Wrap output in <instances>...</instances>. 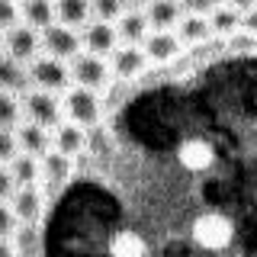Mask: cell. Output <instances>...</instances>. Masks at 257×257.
<instances>
[{
  "label": "cell",
  "instance_id": "e575fe53",
  "mask_svg": "<svg viewBox=\"0 0 257 257\" xmlns=\"http://www.w3.org/2000/svg\"><path fill=\"white\" fill-rule=\"evenodd\" d=\"M0 257H20V251H16V244L10 238H0Z\"/></svg>",
  "mask_w": 257,
  "mask_h": 257
},
{
  "label": "cell",
  "instance_id": "8fae6325",
  "mask_svg": "<svg viewBox=\"0 0 257 257\" xmlns=\"http://www.w3.org/2000/svg\"><path fill=\"white\" fill-rule=\"evenodd\" d=\"M109 64H112V74H116L119 80H132V77H139L151 61H148V55H145L142 45L122 42L116 52L109 55Z\"/></svg>",
  "mask_w": 257,
  "mask_h": 257
},
{
  "label": "cell",
  "instance_id": "ba28073f",
  "mask_svg": "<svg viewBox=\"0 0 257 257\" xmlns=\"http://www.w3.org/2000/svg\"><path fill=\"white\" fill-rule=\"evenodd\" d=\"M7 55H13L23 64L36 61L42 55V32L32 29L29 23H16L13 29H7Z\"/></svg>",
  "mask_w": 257,
  "mask_h": 257
},
{
  "label": "cell",
  "instance_id": "7a4b0ae2",
  "mask_svg": "<svg viewBox=\"0 0 257 257\" xmlns=\"http://www.w3.org/2000/svg\"><path fill=\"white\" fill-rule=\"evenodd\" d=\"M231 238H235V225L222 212H203L193 222V241L203 251H225L231 244Z\"/></svg>",
  "mask_w": 257,
  "mask_h": 257
},
{
  "label": "cell",
  "instance_id": "d6a6232c",
  "mask_svg": "<svg viewBox=\"0 0 257 257\" xmlns=\"http://www.w3.org/2000/svg\"><path fill=\"white\" fill-rule=\"evenodd\" d=\"M13 193H16L13 171H10V164H0V199H10Z\"/></svg>",
  "mask_w": 257,
  "mask_h": 257
},
{
  "label": "cell",
  "instance_id": "8d00e7d4",
  "mask_svg": "<svg viewBox=\"0 0 257 257\" xmlns=\"http://www.w3.org/2000/svg\"><path fill=\"white\" fill-rule=\"evenodd\" d=\"M122 4L128 7V10H139V7H145V4H148V0H122Z\"/></svg>",
  "mask_w": 257,
  "mask_h": 257
},
{
  "label": "cell",
  "instance_id": "44dd1931",
  "mask_svg": "<svg viewBox=\"0 0 257 257\" xmlns=\"http://www.w3.org/2000/svg\"><path fill=\"white\" fill-rule=\"evenodd\" d=\"M55 10H58V23L74 29H84L93 16L90 0H55Z\"/></svg>",
  "mask_w": 257,
  "mask_h": 257
},
{
  "label": "cell",
  "instance_id": "1f68e13d",
  "mask_svg": "<svg viewBox=\"0 0 257 257\" xmlns=\"http://www.w3.org/2000/svg\"><path fill=\"white\" fill-rule=\"evenodd\" d=\"M225 0H183V10L187 13H203V16H209L215 10V7H222Z\"/></svg>",
  "mask_w": 257,
  "mask_h": 257
},
{
  "label": "cell",
  "instance_id": "74e56055",
  "mask_svg": "<svg viewBox=\"0 0 257 257\" xmlns=\"http://www.w3.org/2000/svg\"><path fill=\"white\" fill-rule=\"evenodd\" d=\"M0 55H7V32L0 29Z\"/></svg>",
  "mask_w": 257,
  "mask_h": 257
},
{
  "label": "cell",
  "instance_id": "4dcf8cb0",
  "mask_svg": "<svg viewBox=\"0 0 257 257\" xmlns=\"http://www.w3.org/2000/svg\"><path fill=\"white\" fill-rule=\"evenodd\" d=\"M225 45H228V52H257V36H251V32H244V29H238L235 36H228L225 39Z\"/></svg>",
  "mask_w": 257,
  "mask_h": 257
},
{
  "label": "cell",
  "instance_id": "6da1fadb",
  "mask_svg": "<svg viewBox=\"0 0 257 257\" xmlns=\"http://www.w3.org/2000/svg\"><path fill=\"white\" fill-rule=\"evenodd\" d=\"M64 103V119L84 125V128H93L100 125V116H103V100H100V90H90V87H68L61 96Z\"/></svg>",
  "mask_w": 257,
  "mask_h": 257
},
{
  "label": "cell",
  "instance_id": "83f0119b",
  "mask_svg": "<svg viewBox=\"0 0 257 257\" xmlns=\"http://www.w3.org/2000/svg\"><path fill=\"white\" fill-rule=\"evenodd\" d=\"M20 155V142H16V128H0V164H10Z\"/></svg>",
  "mask_w": 257,
  "mask_h": 257
},
{
  "label": "cell",
  "instance_id": "d4e9b609",
  "mask_svg": "<svg viewBox=\"0 0 257 257\" xmlns=\"http://www.w3.org/2000/svg\"><path fill=\"white\" fill-rule=\"evenodd\" d=\"M23 122V100L10 90H0V128H16Z\"/></svg>",
  "mask_w": 257,
  "mask_h": 257
},
{
  "label": "cell",
  "instance_id": "f546056e",
  "mask_svg": "<svg viewBox=\"0 0 257 257\" xmlns=\"http://www.w3.org/2000/svg\"><path fill=\"white\" fill-rule=\"evenodd\" d=\"M16 23H23V10L16 0H0V29H13Z\"/></svg>",
  "mask_w": 257,
  "mask_h": 257
},
{
  "label": "cell",
  "instance_id": "2e32d148",
  "mask_svg": "<svg viewBox=\"0 0 257 257\" xmlns=\"http://www.w3.org/2000/svg\"><path fill=\"white\" fill-rule=\"evenodd\" d=\"M183 0H148L145 16H148L151 29H177L183 20Z\"/></svg>",
  "mask_w": 257,
  "mask_h": 257
},
{
  "label": "cell",
  "instance_id": "ac0fdd59",
  "mask_svg": "<svg viewBox=\"0 0 257 257\" xmlns=\"http://www.w3.org/2000/svg\"><path fill=\"white\" fill-rule=\"evenodd\" d=\"M116 29H119V39H122V42L142 45L151 32V23H148V16H145V10H125L116 20Z\"/></svg>",
  "mask_w": 257,
  "mask_h": 257
},
{
  "label": "cell",
  "instance_id": "9c48e42d",
  "mask_svg": "<svg viewBox=\"0 0 257 257\" xmlns=\"http://www.w3.org/2000/svg\"><path fill=\"white\" fill-rule=\"evenodd\" d=\"M52 148H58L61 155L68 158H77L90 148V128L71 122V119H61L58 125L52 128Z\"/></svg>",
  "mask_w": 257,
  "mask_h": 257
},
{
  "label": "cell",
  "instance_id": "4316f807",
  "mask_svg": "<svg viewBox=\"0 0 257 257\" xmlns=\"http://www.w3.org/2000/svg\"><path fill=\"white\" fill-rule=\"evenodd\" d=\"M90 7H93V20H106V23H116L128 10L122 0H90Z\"/></svg>",
  "mask_w": 257,
  "mask_h": 257
},
{
  "label": "cell",
  "instance_id": "8992f818",
  "mask_svg": "<svg viewBox=\"0 0 257 257\" xmlns=\"http://www.w3.org/2000/svg\"><path fill=\"white\" fill-rule=\"evenodd\" d=\"M42 52L55 55L61 61H74L84 52V36L74 26H64V23H52L48 29H42Z\"/></svg>",
  "mask_w": 257,
  "mask_h": 257
},
{
  "label": "cell",
  "instance_id": "e0dca14e",
  "mask_svg": "<svg viewBox=\"0 0 257 257\" xmlns=\"http://www.w3.org/2000/svg\"><path fill=\"white\" fill-rule=\"evenodd\" d=\"M32 84L29 77V64L16 61L13 55H0V90L10 93H26V87Z\"/></svg>",
  "mask_w": 257,
  "mask_h": 257
},
{
  "label": "cell",
  "instance_id": "5b68a950",
  "mask_svg": "<svg viewBox=\"0 0 257 257\" xmlns=\"http://www.w3.org/2000/svg\"><path fill=\"white\" fill-rule=\"evenodd\" d=\"M71 77L80 87H90V90H106L112 74V64L106 55H93V52H80L74 61H71Z\"/></svg>",
  "mask_w": 257,
  "mask_h": 257
},
{
  "label": "cell",
  "instance_id": "7c38bea8",
  "mask_svg": "<svg viewBox=\"0 0 257 257\" xmlns=\"http://www.w3.org/2000/svg\"><path fill=\"white\" fill-rule=\"evenodd\" d=\"M71 171H74V158H68L58 148H52L48 155H42V180L39 183L45 187V193H58L71 180Z\"/></svg>",
  "mask_w": 257,
  "mask_h": 257
},
{
  "label": "cell",
  "instance_id": "cb8c5ba5",
  "mask_svg": "<svg viewBox=\"0 0 257 257\" xmlns=\"http://www.w3.org/2000/svg\"><path fill=\"white\" fill-rule=\"evenodd\" d=\"M145 254H148V244L135 231H116L109 241V257H145Z\"/></svg>",
  "mask_w": 257,
  "mask_h": 257
},
{
  "label": "cell",
  "instance_id": "9a60e30c",
  "mask_svg": "<svg viewBox=\"0 0 257 257\" xmlns=\"http://www.w3.org/2000/svg\"><path fill=\"white\" fill-rule=\"evenodd\" d=\"M177 161H180L187 171L203 174V171H209V167L215 164V148L206 139H187L180 148H177Z\"/></svg>",
  "mask_w": 257,
  "mask_h": 257
},
{
  "label": "cell",
  "instance_id": "f1b7e54d",
  "mask_svg": "<svg viewBox=\"0 0 257 257\" xmlns=\"http://www.w3.org/2000/svg\"><path fill=\"white\" fill-rule=\"evenodd\" d=\"M16 228H20V219H16L10 199H0V238H13Z\"/></svg>",
  "mask_w": 257,
  "mask_h": 257
},
{
  "label": "cell",
  "instance_id": "484cf974",
  "mask_svg": "<svg viewBox=\"0 0 257 257\" xmlns=\"http://www.w3.org/2000/svg\"><path fill=\"white\" fill-rule=\"evenodd\" d=\"M13 244H16V251H20V257H39L42 254V241H39L36 225H20L16 235H13Z\"/></svg>",
  "mask_w": 257,
  "mask_h": 257
},
{
  "label": "cell",
  "instance_id": "f35d334b",
  "mask_svg": "<svg viewBox=\"0 0 257 257\" xmlns=\"http://www.w3.org/2000/svg\"><path fill=\"white\" fill-rule=\"evenodd\" d=\"M16 4H26V0H16Z\"/></svg>",
  "mask_w": 257,
  "mask_h": 257
},
{
  "label": "cell",
  "instance_id": "d590c367",
  "mask_svg": "<svg viewBox=\"0 0 257 257\" xmlns=\"http://www.w3.org/2000/svg\"><path fill=\"white\" fill-rule=\"evenodd\" d=\"M225 4H231L235 10H241V13H247L251 7H257V0H225Z\"/></svg>",
  "mask_w": 257,
  "mask_h": 257
},
{
  "label": "cell",
  "instance_id": "277c9868",
  "mask_svg": "<svg viewBox=\"0 0 257 257\" xmlns=\"http://www.w3.org/2000/svg\"><path fill=\"white\" fill-rule=\"evenodd\" d=\"M29 77H32V87H42V90H52V93H61L74 84L71 64L55 58V55H45V52L36 61H29Z\"/></svg>",
  "mask_w": 257,
  "mask_h": 257
},
{
  "label": "cell",
  "instance_id": "3957f363",
  "mask_svg": "<svg viewBox=\"0 0 257 257\" xmlns=\"http://www.w3.org/2000/svg\"><path fill=\"white\" fill-rule=\"evenodd\" d=\"M20 100H23V119H32V122L48 125V128H55L64 119V103L52 90L32 87V90L20 93Z\"/></svg>",
  "mask_w": 257,
  "mask_h": 257
},
{
  "label": "cell",
  "instance_id": "836d02e7",
  "mask_svg": "<svg viewBox=\"0 0 257 257\" xmlns=\"http://www.w3.org/2000/svg\"><path fill=\"white\" fill-rule=\"evenodd\" d=\"M241 29L251 32V36H257V7H251V10L241 16Z\"/></svg>",
  "mask_w": 257,
  "mask_h": 257
},
{
  "label": "cell",
  "instance_id": "d6986e66",
  "mask_svg": "<svg viewBox=\"0 0 257 257\" xmlns=\"http://www.w3.org/2000/svg\"><path fill=\"white\" fill-rule=\"evenodd\" d=\"M177 32H180L183 45H203V42H209V39L215 36L209 16H203V13H183V20H180V26H177Z\"/></svg>",
  "mask_w": 257,
  "mask_h": 257
},
{
  "label": "cell",
  "instance_id": "30bf717a",
  "mask_svg": "<svg viewBox=\"0 0 257 257\" xmlns=\"http://www.w3.org/2000/svg\"><path fill=\"white\" fill-rule=\"evenodd\" d=\"M80 36H84V52H93V55H109L119 48V29L116 23H106V20H93L87 23L84 29H80Z\"/></svg>",
  "mask_w": 257,
  "mask_h": 257
},
{
  "label": "cell",
  "instance_id": "52a82bcc",
  "mask_svg": "<svg viewBox=\"0 0 257 257\" xmlns=\"http://www.w3.org/2000/svg\"><path fill=\"white\" fill-rule=\"evenodd\" d=\"M142 48L151 64H171L183 55V39L177 29H151L148 39L142 42Z\"/></svg>",
  "mask_w": 257,
  "mask_h": 257
},
{
  "label": "cell",
  "instance_id": "603a6c76",
  "mask_svg": "<svg viewBox=\"0 0 257 257\" xmlns=\"http://www.w3.org/2000/svg\"><path fill=\"white\" fill-rule=\"evenodd\" d=\"M241 10H235L231 4H222V7H215L212 13H209V23H212V32L215 36H222V39H228V36H235V32L241 29Z\"/></svg>",
  "mask_w": 257,
  "mask_h": 257
},
{
  "label": "cell",
  "instance_id": "ffe728a7",
  "mask_svg": "<svg viewBox=\"0 0 257 257\" xmlns=\"http://www.w3.org/2000/svg\"><path fill=\"white\" fill-rule=\"evenodd\" d=\"M23 10V23H29L32 29H48L52 23H58V10H55V0H26L20 4Z\"/></svg>",
  "mask_w": 257,
  "mask_h": 257
},
{
  "label": "cell",
  "instance_id": "7402d4cb",
  "mask_svg": "<svg viewBox=\"0 0 257 257\" xmlns=\"http://www.w3.org/2000/svg\"><path fill=\"white\" fill-rule=\"evenodd\" d=\"M10 171H13L16 187H32V183H39V180H42V158L20 151V155H16V158L10 161Z\"/></svg>",
  "mask_w": 257,
  "mask_h": 257
},
{
  "label": "cell",
  "instance_id": "5bb4252c",
  "mask_svg": "<svg viewBox=\"0 0 257 257\" xmlns=\"http://www.w3.org/2000/svg\"><path fill=\"white\" fill-rule=\"evenodd\" d=\"M16 142H20V151L42 158V155L52 151V128L32 122V119H23V122L16 125Z\"/></svg>",
  "mask_w": 257,
  "mask_h": 257
},
{
  "label": "cell",
  "instance_id": "4fadbf2b",
  "mask_svg": "<svg viewBox=\"0 0 257 257\" xmlns=\"http://www.w3.org/2000/svg\"><path fill=\"white\" fill-rule=\"evenodd\" d=\"M10 206H13L20 225H36L39 219H42L45 193L39 190V183H32V187H16V193L10 196Z\"/></svg>",
  "mask_w": 257,
  "mask_h": 257
}]
</instances>
